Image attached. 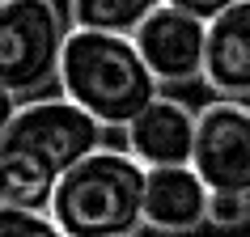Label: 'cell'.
<instances>
[{
	"mask_svg": "<svg viewBox=\"0 0 250 237\" xmlns=\"http://www.w3.org/2000/svg\"><path fill=\"white\" fill-rule=\"evenodd\" d=\"M102 123L77 102L26 98L0 140V203L47 208L60 174L102 144Z\"/></svg>",
	"mask_w": 250,
	"mask_h": 237,
	"instance_id": "cell-1",
	"label": "cell"
},
{
	"mask_svg": "<svg viewBox=\"0 0 250 237\" xmlns=\"http://www.w3.org/2000/svg\"><path fill=\"white\" fill-rule=\"evenodd\" d=\"M60 93L93 115L102 127H127L140 110L161 93L153 68L145 64L132 34L77 30L64 42L60 59Z\"/></svg>",
	"mask_w": 250,
	"mask_h": 237,
	"instance_id": "cell-2",
	"label": "cell"
},
{
	"mask_svg": "<svg viewBox=\"0 0 250 237\" xmlns=\"http://www.w3.org/2000/svg\"><path fill=\"white\" fill-rule=\"evenodd\" d=\"M148 170L127 148L98 144L68 165L51 191V212L68 237H127L145 229Z\"/></svg>",
	"mask_w": 250,
	"mask_h": 237,
	"instance_id": "cell-3",
	"label": "cell"
},
{
	"mask_svg": "<svg viewBox=\"0 0 250 237\" xmlns=\"http://www.w3.org/2000/svg\"><path fill=\"white\" fill-rule=\"evenodd\" d=\"M72 17L60 0H0V85L21 102L60 85Z\"/></svg>",
	"mask_w": 250,
	"mask_h": 237,
	"instance_id": "cell-4",
	"label": "cell"
},
{
	"mask_svg": "<svg viewBox=\"0 0 250 237\" xmlns=\"http://www.w3.org/2000/svg\"><path fill=\"white\" fill-rule=\"evenodd\" d=\"M191 165L208 191L250 195V102L246 98H212L195 110Z\"/></svg>",
	"mask_w": 250,
	"mask_h": 237,
	"instance_id": "cell-5",
	"label": "cell"
},
{
	"mask_svg": "<svg viewBox=\"0 0 250 237\" xmlns=\"http://www.w3.org/2000/svg\"><path fill=\"white\" fill-rule=\"evenodd\" d=\"M145 64L153 68L157 85H195L204 80V55H208V21L187 13L178 4H161L148 13L132 34Z\"/></svg>",
	"mask_w": 250,
	"mask_h": 237,
	"instance_id": "cell-6",
	"label": "cell"
},
{
	"mask_svg": "<svg viewBox=\"0 0 250 237\" xmlns=\"http://www.w3.org/2000/svg\"><path fill=\"white\" fill-rule=\"evenodd\" d=\"M127 153H132L145 170H161V165H191L195 153V110L183 98L157 93L140 115L123 127Z\"/></svg>",
	"mask_w": 250,
	"mask_h": 237,
	"instance_id": "cell-7",
	"label": "cell"
},
{
	"mask_svg": "<svg viewBox=\"0 0 250 237\" xmlns=\"http://www.w3.org/2000/svg\"><path fill=\"white\" fill-rule=\"evenodd\" d=\"M212 191L195 165H161L145 178V229L161 237H195L208 224Z\"/></svg>",
	"mask_w": 250,
	"mask_h": 237,
	"instance_id": "cell-8",
	"label": "cell"
},
{
	"mask_svg": "<svg viewBox=\"0 0 250 237\" xmlns=\"http://www.w3.org/2000/svg\"><path fill=\"white\" fill-rule=\"evenodd\" d=\"M204 85L216 98H250V0H237L208 21Z\"/></svg>",
	"mask_w": 250,
	"mask_h": 237,
	"instance_id": "cell-9",
	"label": "cell"
},
{
	"mask_svg": "<svg viewBox=\"0 0 250 237\" xmlns=\"http://www.w3.org/2000/svg\"><path fill=\"white\" fill-rule=\"evenodd\" d=\"M166 0H68V17L77 30H106V34H136L148 13Z\"/></svg>",
	"mask_w": 250,
	"mask_h": 237,
	"instance_id": "cell-10",
	"label": "cell"
},
{
	"mask_svg": "<svg viewBox=\"0 0 250 237\" xmlns=\"http://www.w3.org/2000/svg\"><path fill=\"white\" fill-rule=\"evenodd\" d=\"M0 237H68L47 208L0 203Z\"/></svg>",
	"mask_w": 250,
	"mask_h": 237,
	"instance_id": "cell-11",
	"label": "cell"
},
{
	"mask_svg": "<svg viewBox=\"0 0 250 237\" xmlns=\"http://www.w3.org/2000/svg\"><path fill=\"white\" fill-rule=\"evenodd\" d=\"M246 220H250V195L212 191V199H208V224H216V229H242Z\"/></svg>",
	"mask_w": 250,
	"mask_h": 237,
	"instance_id": "cell-12",
	"label": "cell"
},
{
	"mask_svg": "<svg viewBox=\"0 0 250 237\" xmlns=\"http://www.w3.org/2000/svg\"><path fill=\"white\" fill-rule=\"evenodd\" d=\"M166 4H178V9H187V13L204 17V21H212L216 13H225L229 4H237V0H166Z\"/></svg>",
	"mask_w": 250,
	"mask_h": 237,
	"instance_id": "cell-13",
	"label": "cell"
},
{
	"mask_svg": "<svg viewBox=\"0 0 250 237\" xmlns=\"http://www.w3.org/2000/svg\"><path fill=\"white\" fill-rule=\"evenodd\" d=\"M17 106H21V98H17L13 89H4V85H0V140H4V132H9V123H13Z\"/></svg>",
	"mask_w": 250,
	"mask_h": 237,
	"instance_id": "cell-14",
	"label": "cell"
},
{
	"mask_svg": "<svg viewBox=\"0 0 250 237\" xmlns=\"http://www.w3.org/2000/svg\"><path fill=\"white\" fill-rule=\"evenodd\" d=\"M127 237H140V233H127Z\"/></svg>",
	"mask_w": 250,
	"mask_h": 237,
	"instance_id": "cell-15",
	"label": "cell"
}]
</instances>
